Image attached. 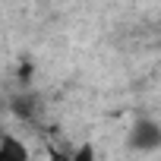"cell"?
<instances>
[{"label": "cell", "instance_id": "7a4b0ae2", "mask_svg": "<svg viewBox=\"0 0 161 161\" xmlns=\"http://www.w3.org/2000/svg\"><path fill=\"white\" fill-rule=\"evenodd\" d=\"M0 161H32L29 145L13 133H0Z\"/></svg>", "mask_w": 161, "mask_h": 161}, {"label": "cell", "instance_id": "277c9868", "mask_svg": "<svg viewBox=\"0 0 161 161\" xmlns=\"http://www.w3.org/2000/svg\"><path fill=\"white\" fill-rule=\"evenodd\" d=\"M47 161H76V158H73V152H63V148L51 145L47 148Z\"/></svg>", "mask_w": 161, "mask_h": 161}, {"label": "cell", "instance_id": "3957f363", "mask_svg": "<svg viewBox=\"0 0 161 161\" xmlns=\"http://www.w3.org/2000/svg\"><path fill=\"white\" fill-rule=\"evenodd\" d=\"M73 158H76V161H98V155H95V145H92V142H82V145L73 152Z\"/></svg>", "mask_w": 161, "mask_h": 161}, {"label": "cell", "instance_id": "6da1fadb", "mask_svg": "<svg viewBox=\"0 0 161 161\" xmlns=\"http://www.w3.org/2000/svg\"><path fill=\"white\" fill-rule=\"evenodd\" d=\"M126 145L133 152H158L161 148V123L152 120V117H139L133 126H130V136H126Z\"/></svg>", "mask_w": 161, "mask_h": 161}]
</instances>
